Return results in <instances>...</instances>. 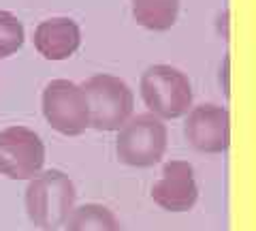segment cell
Wrapping results in <instances>:
<instances>
[{
	"instance_id": "cell-3",
	"label": "cell",
	"mask_w": 256,
	"mask_h": 231,
	"mask_svg": "<svg viewBox=\"0 0 256 231\" xmlns=\"http://www.w3.org/2000/svg\"><path fill=\"white\" fill-rule=\"evenodd\" d=\"M141 97L156 118H180L192 105V86L186 73L171 65H152L141 75Z\"/></svg>"
},
{
	"instance_id": "cell-9",
	"label": "cell",
	"mask_w": 256,
	"mask_h": 231,
	"mask_svg": "<svg viewBox=\"0 0 256 231\" xmlns=\"http://www.w3.org/2000/svg\"><path fill=\"white\" fill-rule=\"evenodd\" d=\"M82 45L79 24L70 18L45 20L34 30V47L47 60H66Z\"/></svg>"
},
{
	"instance_id": "cell-10",
	"label": "cell",
	"mask_w": 256,
	"mask_h": 231,
	"mask_svg": "<svg viewBox=\"0 0 256 231\" xmlns=\"http://www.w3.org/2000/svg\"><path fill=\"white\" fill-rule=\"evenodd\" d=\"M64 225L66 231H122L116 214L102 203H84L73 208Z\"/></svg>"
},
{
	"instance_id": "cell-8",
	"label": "cell",
	"mask_w": 256,
	"mask_h": 231,
	"mask_svg": "<svg viewBox=\"0 0 256 231\" xmlns=\"http://www.w3.org/2000/svg\"><path fill=\"white\" fill-rule=\"evenodd\" d=\"M152 199L166 212H188L198 199L194 171L188 161H169L152 186Z\"/></svg>"
},
{
	"instance_id": "cell-7",
	"label": "cell",
	"mask_w": 256,
	"mask_h": 231,
	"mask_svg": "<svg viewBox=\"0 0 256 231\" xmlns=\"http://www.w3.org/2000/svg\"><path fill=\"white\" fill-rule=\"evenodd\" d=\"M186 137L198 152L218 154L228 150L230 143V116L228 109L216 103H203L190 109L186 118Z\"/></svg>"
},
{
	"instance_id": "cell-5",
	"label": "cell",
	"mask_w": 256,
	"mask_h": 231,
	"mask_svg": "<svg viewBox=\"0 0 256 231\" xmlns=\"http://www.w3.org/2000/svg\"><path fill=\"white\" fill-rule=\"evenodd\" d=\"M43 114L45 120L62 135L75 137L90 126L88 103L82 88L68 79H52L43 90Z\"/></svg>"
},
{
	"instance_id": "cell-1",
	"label": "cell",
	"mask_w": 256,
	"mask_h": 231,
	"mask_svg": "<svg viewBox=\"0 0 256 231\" xmlns=\"http://www.w3.org/2000/svg\"><path fill=\"white\" fill-rule=\"evenodd\" d=\"M77 199L75 184L60 169H47L30 178L26 188V212L34 227L56 231L66 222Z\"/></svg>"
},
{
	"instance_id": "cell-12",
	"label": "cell",
	"mask_w": 256,
	"mask_h": 231,
	"mask_svg": "<svg viewBox=\"0 0 256 231\" xmlns=\"http://www.w3.org/2000/svg\"><path fill=\"white\" fill-rule=\"evenodd\" d=\"M24 45V26L18 15L0 11V58H6Z\"/></svg>"
},
{
	"instance_id": "cell-6",
	"label": "cell",
	"mask_w": 256,
	"mask_h": 231,
	"mask_svg": "<svg viewBox=\"0 0 256 231\" xmlns=\"http://www.w3.org/2000/svg\"><path fill=\"white\" fill-rule=\"evenodd\" d=\"M45 146L26 126H6L0 131V173L11 180H30L41 173Z\"/></svg>"
},
{
	"instance_id": "cell-2",
	"label": "cell",
	"mask_w": 256,
	"mask_h": 231,
	"mask_svg": "<svg viewBox=\"0 0 256 231\" xmlns=\"http://www.w3.org/2000/svg\"><path fill=\"white\" fill-rule=\"evenodd\" d=\"M88 103L90 126L96 131H120L134 107L132 90L124 79L98 73L79 86Z\"/></svg>"
},
{
	"instance_id": "cell-4",
	"label": "cell",
	"mask_w": 256,
	"mask_h": 231,
	"mask_svg": "<svg viewBox=\"0 0 256 231\" xmlns=\"http://www.w3.org/2000/svg\"><path fill=\"white\" fill-rule=\"evenodd\" d=\"M166 126L154 114L132 116L122 124L116 139L118 158L130 167H152L164 156Z\"/></svg>"
},
{
	"instance_id": "cell-11",
	"label": "cell",
	"mask_w": 256,
	"mask_h": 231,
	"mask_svg": "<svg viewBox=\"0 0 256 231\" xmlns=\"http://www.w3.org/2000/svg\"><path fill=\"white\" fill-rule=\"evenodd\" d=\"M180 13V0H132V15L148 30H169Z\"/></svg>"
}]
</instances>
